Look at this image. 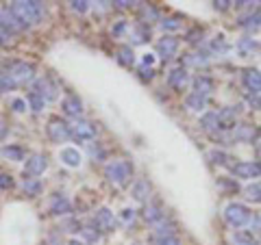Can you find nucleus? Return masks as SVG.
<instances>
[{
	"instance_id": "46",
	"label": "nucleus",
	"mask_w": 261,
	"mask_h": 245,
	"mask_svg": "<svg viewBox=\"0 0 261 245\" xmlns=\"http://www.w3.org/2000/svg\"><path fill=\"white\" fill-rule=\"evenodd\" d=\"M228 5H233V3H226V0H215V3H213V7H215V9H220V11H226Z\"/></svg>"
},
{
	"instance_id": "11",
	"label": "nucleus",
	"mask_w": 261,
	"mask_h": 245,
	"mask_svg": "<svg viewBox=\"0 0 261 245\" xmlns=\"http://www.w3.org/2000/svg\"><path fill=\"white\" fill-rule=\"evenodd\" d=\"M46 167H48V161L44 154H31L24 165V176H42Z\"/></svg>"
},
{
	"instance_id": "7",
	"label": "nucleus",
	"mask_w": 261,
	"mask_h": 245,
	"mask_svg": "<svg viewBox=\"0 0 261 245\" xmlns=\"http://www.w3.org/2000/svg\"><path fill=\"white\" fill-rule=\"evenodd\" d=\"M46 132H48V137L55 143H63L70 139V124H65L63 120H59V117H52L48 126H46Z\"/></svg>"
},
{
	"instance_id": "21",
	"label": "nucleus",
	"mask_w": 261,
	"mask_h": 245,
	"mask_svg": "<svg viewBox=\"0 0 261 245\" xmlns=\"http://www.w3.org/2000/svg\"><path fill=\"white\" fill-rule=\"evenodd\" d=\"M200 128L205 130V132H213V130H218V128H220V124H218V113L209 111V113L202 115V117H200Z\"/></svg>"
},
{
	"instance_id": "12",
	"label": "nucleus",
	"mask_w": 261,
	"mask_h": 245,
	"mask_svg": "<svg viewBox=\"0 0 261 245\" xmlns=\"http://www.w3.org/2000/svg\"><path fill=\"white\" fill-rule=\"evenodd\" d=\"M0 26H3V29L9 33V35H11V33H20L22 29H26V26L20 22L18 16L11 9H3V11H0Z\"/></svg>"
},
{
	"instance_id": "23",
	"label": "nucleus",
	"mask_w": 261,
	"mask_h": 245,
	"mask_svg": "<svg viewBox=\"0 0 261 245\" xmlns=\"http://www.w3.org/2000/svg\"><path fill=\"white\" fill-rule=\"evenodd\" d=\"M0 154L9 161H24V150L18 148V145H7V148L0 150Z\"/></svg>"
},
{
	"instance_id": "54",
	"label": "nucleus",
	"mask_w": 261,
	"mask_h": 245,
	"mask_svg": "<svg viewBox=\"0 0 261 245\" xmlns=\"http://www.w3.org/2000/svg\"><path fill=\"white\" fill-rule=\"evenodd\" d=\"M257 245H261V232H259V241H257Z\"/></svg>"
},
{
	"instance_id": "50",
	"label": "nucleus",
	"mask_w": 261,
	"mask_h": 245,
	"mask_svg": "<svg viewBox=\"0 0 261 245\" xmlns=\"http://www.w3.org/2000/svg\"><path fill=\"white\" fill-rule=\"evenodd\" d=\"M7 132H9V126H7L5 122H0V141L7 137Z\"/></svg>"
},
{
	"instance_id": "15",
	"label": "nucleus",
	"mask_w": 261,
	"mask_h": 245,
	"mask_svg": "<svg viewBox=\"0 0 261 245\" xmlns=\"http://www.w3.org/2000/svg\"><path fill=\"white\" fill-rule=\"evenodd\" d=\"M239 113V107H224L222 111H218V124L222 130L235 128V117Z\"/></svg>"
},
{
	"instance_id": "9",
	"label": "nucleus",
	"mask_w": 261,
	"mask_h": 245,
	"mask_svg": "<svg viewBox=\"0 0 261 245\" xmlns=\"http://www.w3.org/2000/svg\"><path fill=\"white\" fill-rule=\"evenodd\" d=\"M176 50H179V39L172 37V35H163L159 42H157V52H159V57L163 59V61L172 59L176 55Z\"/></svg>"
},
{
	"instance_id": "41",
	"label": "nucleus",
	"mask_w": 261,
	"mask_h": 245,
	"mask_svg": "<svg viewBox=\"0 0 261 245\" xmlns=\"http://www.w3.org/2000/svg\"><path fill=\"white\" fill-rule=\"evenodd\" d=\"M11 109L16 111V113H24V111H26V100H22V98L11 100Z\"/></svg>"
},
{
	"instance_id": "18",
	"label": "nucleus",
	"mask_w": 261,
	"mask_h": 245,
	"mask_svg": "<svg viewBox=\"0 0 261 245\" xmlns=\"http://www.w3.org/2000/svg\"><path fill=\"white\" fill-rule=\"evenodd\" d=\"M59 158H61V163L68 165V167H78L81 161H83L81 152H78L76 148H63L61 154H59Z\"/></svg>"
},
{
	"instance_id": "26",
	"label": "nucleus",
	"mask_w": 261,
	"mask_h": 245,
	"mask_svg": "<svg viewBox=\"0 0 261 245\" xmlns=\"http://www.w3.org/2000/svg\"><path fill=\"white\" fill-rule=\"evenodd\" d=\"M148 193H150V184L146 182V180H140L133 187V197L137 202H146V197H148Z\"/></svg>"
},
{
	"instance_id": "42",
	"label": "nucleus",
	"mask_w": 261,
	"mask_h": 245,
	"mask_svg": "<svg viewBox=\"0 0 261 245\" xmlns=\"http://www.w3.org/2000/svg\"><path fill=\"white\" fill-rule=\"evenodd\" d=\"M142 16L146 18V20H157V9H155V7L144 5V7H142Z\"/></svg>"
},
{
	"instance_id": "49",
	"label": "nucleus",
	"mask_w": 261,
	"mask_h": 245,
	"mask_svg": "<svg viewBox=\"0 0 261 245\" xmlns=\"http://www.w3.org/2000/svg\"><path fill=\"white\" fill-rule=\"evenodd\" d=\"M117 9H126V7H130V5H135V3H128V0H115L113 3Z\"/></svg>"
},
{
	"instance_id": "1",
	"label": "nucleus",
	"mask_w": 261,
	"mask_h": 245,
	"mask_svg": "<svg viewBox=\"0 0 261 245\" xmlns=\"http://www.w3.org/2000/svg\"><path fill=\"white\" fill-rule=\"evenodd\" d=\"M11 11L16 13L24 26L39 24L44 20V5L37 3V0H18V3L11 5Z\"/></svg>"
},
{
	"instance_id": "8",
	"label": "nucleus",
	"mask_w": 261,
	"mask_h": 245,
	"mask_svg": "<svg viewBox=\"0 0 261 245\" xmlns=\"http://www.w3.org/2000/svg\"><path fill=\"white\" fill-rule=\"evenodd\" d=\"M233 141H241V143H252L259 139V130L250 124H239L233 128V135H231Z\"/></svg>"
},
{
	"instance_id": "34",
	"label": "nucleus",
	"mask_w": 261,
	"mask_h": 245,
	"mask_svg": "<svg viewBox=\"0 0 261 245\" xmlns=\"http://www.w3.org/2000/svg\"><path fill=\"white\" fill-rule=\"evenodd\" d=\"M161 29H163V31H179V29H181L179 18H166V20L161 22Z\"/></svg>"
},
{
	"instance_id": "55",
	"label": "nucleus",
	"mask_w": 261,
	"mask_h": 245,
	"mask_svg": "<svg viewBox=\"0 0 261 245\" xmlns=\"http://www.w3.org/2000/svg\"><path fill=\"white\" fill-rule=\"evenodd\" d=\"M257 217H259V219H261V210H259V213H257Z\"/></svg>"
},
{
	"instance_id": "16",
	"label": "nucleus",
	"mask_w": 261,
	"mask_h": 245,
	"mask_svg": "<svg viewBox=\"0 0 261 245\" xmlns=\"http://www.w3.org/2000/svg\"><path fill=\"white\" fill-rule=\"evenodd\" d=\"M244 85L252 94H261V72L254 68H246L244 70Z\"/></svg>"
},
{
	"instance_id": "37",
	"label": "nucleus",
	"mask_w": 261,
	"mask_h": 245,
	"mask_svg": "<svg viewBox=\"0 0 261 245\" xmlns=\"http://www.w3.org/2000/svg\"><path fill=\"white\" fill-rule=\"evenodd\" d=\"M211 50H213V52H226L228 46H226V42H224V37H215L213 42H211Z\"/></svg>"
},
{
	"instance_id": "35",
	"label": "nucleus",
	"mask_w": 261,
	"mask_h": 245,
	"mask_svg": "<svg viewBox=\"0 0 261 245\" xmlns=\"http://www.w3.org/2000/svg\"><path fill=\"white\" fill-rule=\"evenodd\" d=\"M89 156L91 158H96V161H102L104 158V150L100 148V143H89Z\"/></svg>"
},
{
	"instance_id": "39",
	"label": "nucleus",
	"mask_w": 261,
	"mask_h": 245,
	"mask_svg": "<svg viewBox=\"0 0 261 245\" xmlns=\"http://www.w3.org/2000/svg\"><path fill=\"white\" fill-rule=\"evenodd\" d=\"M155 245H183V243L172 234V236H159V239L155 241Z\"/></svg>"
},
{
	"instance_id": "13",
	"label": "nucleus",
	"mask_w": 261,
	"mask_h": 245,
	"mask_svg": "<svg viewBox=\"0 0 261 245\" xmlns=\"http://www.w3.org/2000/svg\"><path fill=\"white\" fill-rule=\"evenodd\" d=\"M61 109H63V113H65V115L76 117V120H78V115L83 113V102H81V98H78V96L70 94V96H65V98H63Z\"/></svg>"
},
{
	"instance_id": "3",
	"label": "nucleus",
	"mask_w": 261,
	"mask_h": 245,
	"mask_svg": "<svg viewBox=\"0 0 261 245\" xmlns=\"http://www.w3.org/2000/svg\"><path fill=\"white\" fill-rule=\"evenodd\" d=\"M250 210H248L244 204H239V202H231L228 206L224 208V219L228 226H233V228H241V226H246L248 221H250Z\"/></svg>"
},
{
	"instance_id": "36",
	"label": "nucleus",
	"mask_w": 261,
	"mask_h": 245,
	"mask_svg": "<svg viewBox=\"0 0 261 245\" xmlns=\"http://www.w3.org/2000/svg\"><path fill=\"white\" fill-rule=\"evenodd\" d=\"M237 48H239L241 55H248V52H252L254 48H257V44H254L252 39H241V42L237 44Z\"/></svg>"
},
{
	"instance_id": "43",
	"label": "nucleus",
	"mask_w": 261,
	"mask_h": 245,
	"mask_svg": "<svg viewBox=\"0 0 261 245\" xmlns=\"http://www.w3.org/2000/svg\"><path fill=\"white\" fill-rule=\"evenodd\" d=\"M153 68H148V65H142L140 68V76H142V81H150V78H153Z\"/></svg>"
},
{
	"instance_id": "28",
	"label": "nucleus",
	"mask_w": 261,
	"mask_h": 245,
	"mask_svg": "<svg viewBox=\"0 0 261 245\" xmlns=\"http://www.w3.org/2000/svg\"><path fill=\"white\" fill-rule=\"evenodd\" d=\"M81 234L87 239V243H96V241H100V234L102 232L94 226V223H89V226H83L81 228Z\"/></svg>"
},
{
	"instance_id": "51",
	"label": "nucleus",
	"mask_w": 261,
	"mask_h": 245,
	"mask_svg": "<svg viewBox=\"0 0 261 245\" xmlns=\"http://www.w3.org/2000/svg\"><path fill=\"white\" fill-rule=\"evenodd\" d=\"M124 26H126V24H124V22H120V24H117L115 29H113V35H120V33L124 31Z\"/></svg>"
},
{
	"instance_id": "17",
	"label": "nucleus",
	"mask_w": 261,
	"mask_h": 245,
	"mask_svg": "<svg viewBox=\"0 0 261 245\" xmlns=\"http://www.w3.org/2000/svg\"><path fill=\"white\" fill-rule=\"evenodd\" d=\"M33 91H37L44 100H57V87L48 81V78H39V81L35 83V89H33Z\"/></svg>"
},
{
	"instance_id": "44",
	"label": "nucleus",
	"mask_w": 261,
	"mask_h": 245,
	"mask_svg": "<svg viewBox=\"0 0 261 245\" xmlns=\"http://www.w3.org/2000/svg\"><path fill=\"white\" fill-rule=\"evenodd\" d=\"M13 187V180H11V176H7V174H0V189H11Z\"/></svg>"
},
{
	"instance_id": "38",
	"label": "nucleus",
	"mask_w": 261,
	"mask_h": 245,
	"mask_svg": "<svg viewBox=\"0 0 261 245\" xmlns=\"http://www.w3.org/2000/svg\"><path fill=\"white\" fill-rule=\"evenodd\" d=\"M70 7H72V11H76V13H85L89 9V3H85V0H72Z\"/></svg>"
},
{
	"instance_id": "4",
	"label": "nucleus",
	"mask_w": 261,
	"mask_h": 245,
	"mask_svg": "<svg viewBox=\"0 0 261 245\" xmlns=\"http://www.w3.org/2000/svg\"><path fill=\"white\" fill-rule=\"evenodd\" d=\"M70 139L83 143V141H94L96 139V126L87 120H76L74 124H70Z\"/></svg>"
},
{
	"instance_id": "24",
	"label": "nucleus",
	"mask_w": 261,
	"mask_h": 245,
	"mask_svg": "<svg viewBox=\"0 0 261 245\" xmlns=\"http://www.w3.org/2000/svg\"><path fill=\"white\" fill-rule=\"evenodd\" d=\"M18 87V81L7 70H0V91H13Z\"/></svg>"
},
{
	"instance_id": "53",
	"label": "nucleus",
	"mask_w": 261,
	"mask_h": 245,
	"mask_svg": "<svg viewBox=\"0 0 261 245\" xmlns=\"http://www.w3.org/2000/svg\"><path fill=\"white\" fill-rule=\"evenodd\" d=\"M3 44H7V42H5V39H3V37H0V46H3Z\"/></svg>"
},
{
	"instance_id": "5",
	"label": "nucleus",
	"mask_w": 261,
	"mask_h": 245,
	"mask_svg": "<svg viewBox=\"0 0 261 245\" xmlns=\"http://www.w3.org/2000/svg\"><path fill=\"white\" fill-rule=\"evenodd\" d=\"M231 171L241 180H250V178L261 176V163L259 161H239L231 165Z\"/></svg>"
},
{
	"instance_id": "10",
	"label": "nucleus",
	"mask_w": 261,
	"mask_h": 245,
	"mask_svg": "<svg viewBox=\"0 0 261 245\" xmlns=\"http://www.w3.org/2000/svg\"><path fill=\"white\" fill-rule=\"evenodd\" d=\"M91 223H94L100 232H111V230L115 228V217H113V213H111L109 208H98Z\"/></svg>"
},
{
	"instance_id": "14",
	"label": "nucleus",
	"mask_w": 261,
	"mask_h": 245,
	"mask_svg": "<svg viewBox=\"0 0 261 245\" xmlns=\"http://www.w3.org/2000/svg\"><path fill=\"white\" fill-rule=\"evenodd\" d=\"M187 83H189V74H187V70L185 68H176L170 72V76H168V85L172 89L176 91H183L187 87Z\"/></svg>"
},
{
	"instance_id": "40",
	"label": "nucleus",
	"mask_w": 261,
	"mask_h": 245,
	"mask_svg": "<svg viewBox=\"0 0 261 245\" xmlns=\"http://www.w3.org/2000/svg\"><path fill=\"white\" fill-rule=\"evenodd\" d=\"M200 39H202V29H194V31L187 33V42L189 44H198Z\"/></svg>"
},
{
	"instance_id": "48",
	"label": "nucleus",
	"mask_w": 261,
	"mask_h": 245,
	"mask_svg": "<svg viewBox=\"0 0 261 245\" xmlns=\"http://www.w3.org/2000/svg\"><path fill=\"white\" fill-rule=\"evenodd\" d=\"M153 63H155V57H153V55H144L142 65H148V68H153Z\"/></svg>"
},
{
	"instance_id": "30",
	"label": "nucleus",
	"mask_w": 261,
	"mask_h": 245,
	"mask_svg": "<svg viewBox=\"0 0 261 245\" xmlns=\"http://www.w3.org/2000/svg\"><path fill=\"white\" fill-rule=\"evenodd\" d=\"M209 158H211V163H215V165H226V167H231V156L228 154H224V152H220V150H211L209 152Z\"/></svg>"
},
{
	"instance_id": "27",
	"label": "nucleus",
	"mask_w": 261,
	"mask_h": 245,
	"mask_svg": "<svg viewBox=\"0 0 261 245\" xmlns=\"http://www.w3.org/2000/svg\"><path fill=\"white\" fill-rule=\"evenodd\" d=\"M144 219H146L148 223H159L163 221V213L159 206H146V210H144Z\"/></svg>"
},
{
	"instance_id": "25",
	"label": "nucleus",
	"mask_w": 261,
	"mask_h": 245,
	"mask_svg": "<svg viewBox=\"0 0 261 245\" xmlns=\"http://www.w3.org/2000/svg\"><path fill=\"white\" fill-rule=\"evenodd\" d=\"M117 61H120L122 65H126V68H130V65L135 63L133 48H130V46H122V48L117 50Z\"/></svg>"
},
{
	"instance_id": "6",
	"label": "nucleus",
	"mask_w": 261,
	"mask_h": 245,
	"mask_svg": "<svg viewBox=\"0 0 261 245\" xmlns=\"http://www.w3.org/2000/svg\"><path fill=\"white\" fill-rule=\"evenodd\" d=\"M7 72L16 78L18 83H26V81H33L35 78V68L26 61H11L7 63Z\"/></svg>"
},
{
	"instance_id": "31",
	"label": "nucleus",
	"mask_w": 261,
	"mask_h": 245,
	"mask_svg": "<svg viewBox=\"0 0 261 245\" xmlns=\"http://www.w3.org/2000/svg\"><path fill=\"white\" fill-rule=\"evenodd\" d=\"M29 104H31V109L35 111V113H39V111L44 109L46 100H44V98L37 94V91H31V94H29Z\"/></svg>"
},
{
	"instance_id": "52",
	"label": "nucleus",
	"mask_w": 261,
	"mask_h": 245,
	"mask_svg": "<svg viewBox=\"0 0 261 245\" xmlns=\"http://www.w3.org/2000/svg\"><path fill=\"white\" fill-rule=\"evenodd\" d=\"M68 245H87V243H83V241H76V239H72Z\"/></svg>"
},
{
	"instance_id": "45",
	"label": "nucleus",
	"mask_w": 261,
	"mask_h": 245,
	"mask_svg": "<svg viewBox=\"0 0 261 245\" xmlns=\"http://www.w3.org/2000/svg\"><path fill=\"white\" fill-rule=\"evenodd\" d=\"M248 104H250V107H254V109H259V107H261L259 94H250V96H248Z\"/></svg>"
},
{
	"instance_id": "32",
	"label": "nucleus",
	"mask_w": 261,
	"mask_h": 245,
	"mask_svg": "<svg viewBox=\"0 0 261 245\" xmlns=\"http://www.w3.org/2000/svg\"><path fill=\"white\" fill-rule=\"evenodd\" d=\"M246 197L250 202H261V182H254L250 187H246Z\"/></svg>"
},
{
	"instance_id": "47",
	"label": "nucleus",
	"mask_w": 261,
	"mask_h": 245,
	"mask_svg": "<svg viewBox=\"0 0 261 245\" xmlns=\"http://www.w3.org/2000/svg\"><path fill=\"white\" fill-rule=\"evenodd\" d=\"M133 217H135V215H133V210H128V208H126V210H122V221H124V223L133 221Z\"/></svg>"
},
{
	"instance_id": "29",
	"label": "nucleus",
	"mask_w": 261,
	"mask_h": 245,
	"mask_svg": "<svg viewBox=\"0 0 261 245\" xmlns=\"http://www.w3.org/2000/svg\"><path fill=\"white\" fill-rule=\"evenodd\" d=\"M22 187H24V193L31 195V197L39 195V191H42V184H39V180H35V178H26Z\"/></svg>"
},
{
	"instance_id": "2",
	"label": "nucleus",
	"mask_w": 261,
	"mask_h": 245,
	"mask_svg": "<svg viewBox=\"0 0 261 245\" xmlns=\"http://www.w3.org/2000/svg\"><path fill=\"white\" fill-rule=\"evenodd\" d=\"M104 176L113 184H126L130 180V176H133V167L126 161H113L104 167Z\"/></svg>"
},
{
	"instance_id": "22",
	"label": "nucleus",
	"mask_w": 261,
	"mask_h": 245,
	"mask_svg": "<svg viewBox=\"0 0 261 245\" xmlns=\"http://www.w3.org/2000/svg\"><path fill=\"white\" fill-rule=\"evenodd\" d=\"M185 104H187V109H192V111H200V109H205L207 98L200 96V94H196V91H192V94L185 98Z\"/></svg>"
},
{
	"instance_id": "19",
	"label": "nucleus",
	"mask_w": 261,
	"mask_h": 245,
	"mask_svg": "<svg viewBox=\"0 0 261 245\" xmlns=\"http://www.w3.org/2000/svg\"><path fill=\"white\" fill-rule=\"evenodd\" d=\"M194 91L207 98V94H211L213 91V81L211 78H207V76H196L194 78Z\"/></svg>"
},
{
	"instance_id": "20",
	"label": "nucleus",
	"mask_w": 261,
	"mask_h": 245,
	"mask_svg": "<svg viewBox=\"0 0 261 245\" xmlns=\"http://www.w3.org/2000/svg\"><path fill=\"white\" fill-rule=\"evenodd\" d=\"M70 210H72V206L63 195H57L55 200H52V204H50V213L52 215H68Z\"/></svg>"
},
{
	"instance_id": "33",
	"label": "nucleus",
	"mask_w": 261,
	"mask_h": 245,
	"mask_svg": "<svg viewBox=\"0 0 261 245\" xmlns=\"http://www.w3.org/2000/svg\"><path fill=\"white\" fill-rule=\"evenodd\" d=\"M231 245H252V239H250V234H246V232H233Z\"/></svg>"
}]
</instances>
